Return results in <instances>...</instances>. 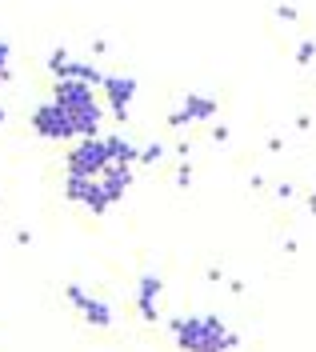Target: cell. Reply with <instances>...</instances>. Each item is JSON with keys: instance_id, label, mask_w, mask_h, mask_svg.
Here are the masks:
<instances>
[{"instance_id": "cell-1", "label": "cell", "mask_w": 316, "mask_h": 352, "mask_svg": "<svg viewBox=\"0 0 316 352\" xmlns=\"http://www.w3.org/2000/svg\"><path fill=\"white\" fill-rule=\"evenodd\" d=\"M172 329V340L181 352H232L240 349V336L228 329L221 316L204 312V316H177L168 320Z\"/></svg>"}, {"instance_id": "cell-2", "label": "cell", "mask_w": 316, "mask_h": 352, "mask_svg": "<svg viewBox=\"0 0 316 352\" xmlns=\"http://www.w3.org/2000/svg\"><path fill=\"white\" fill-rule=\"evenodd\" d=\"M109 140L104 136H80L65 156V173L72 176H100L109 168Z\"/></svg>"}, {"instance_id": "cell-3", "label": "cell", "mask_w": 316, "mask_h": 352, "mask_svg": "<svg viewBox=\"0 0 316 352\" xmlns=\"http://www.w3.org/2000/svg\"><path fill=\"white\" fill-rule=\"evenodd\" d=\"M32 132H36L41 140H52V144H68V140H76L72 116H68L56 100H45V104L32 109Z\"/></svg>"}, {"instance_id": "cell-4", "label": "cell", "mask_w": 316, "mask_h": 352, "mask_svg": "<svg viewBox=\"0 0 316 352\" xmlns=\"http://www.w3.org/2000/svg\"><path fill=\"white\" fill-rule=\"evenodd\" d=\"M65 200L84 204L92 217H104V212L113 208V197L104 192L100 176H72V173H65Z\"/></svg>"}, {"instance_id": "cell-5", "label": "cell", "mask_w": 316, "mask_h": 352, "mask_svg": "<svg viewBox=\"0 0 316 352\" xmlns=\"http://www.w3.org/2000/svg\"><path fill=\"white\" fill-rule=\"evenodd\" d=\"M65 300L80 312L84 324H92V329H113V305L100 300V296H89L84 285H65Z\"/></svg>"}, {"instance_id": "cell-6", "label": "cell", "mask_w": 316, "mask_h": 352, "mask_svg": "<svg viewBox=\"0 0 316 352\" xmlns=\"http://www.w3.org/2000/svg\"><path fill=\"white\" fill-rule=\"evenodd\" d=\"M216 109H221L216 96H208V92H188V96L181 100V109L168 116V124H172V129H184V124H208V120L216 116Z\"/></svg>"}, {"instance_id": "cell-7", "label": "cell", "mask_w": 316, "mask_h": 352, "mask_svg": "<svg viewBox=\"0 0 316 352\" xmlns=\"http://www.w3.org/2000/svg\"><path fill=\"white\" fill-rule=\"evenodd\" d=\"M136 76H104V85H100V96H104V104L113 112V120H128V109H133L136 100Z\"/></svg>"}, {"instance_id": "cell-8", "label": "cell", "mask_w": 316, "mask_h": 352, "mask_svg": "<svg viewBox=\"0 0 316 352\" xmlns=\"http://www.w3.org/2000/svg\"><path fill=\"white\" fill-rule=\"evenodd\" d=\"M100 88H92V85H84V80H72V76H60L56 85H52V100L60 104V109H89V104H96L100 96H96Z\"/></svg>"}, {"instance_id": "cell-9", "label": "cell", "mask_w": 316, "mask_h": 352, "mask_svg": "<svg viewBox=\"0 0 316 352\" xmlns=\"http://www.w3.org/2000/svg\"><path fill=\"white\" fill-rule=\"evenodd\" d=\"M160 292H164V280L153 276V272H144L140 280H136V312H140V320L144 324H157L160 320Z\"/></svg>"}, {"instance_id": "cell-10", "label": "cell", "mask_w": 316, "mask_h": 352, "mask_svg": "<svg viewBox=\"0 0 316 352\" xmlns=\"http://www.w3.org/2000/svg\"><path fill=\"white\" fill-rule=\"evenodd\" d=\"M100 184H104V192L113 197V204H120L124 192L133 188V164H113V160H109V168L100 173Z\"/></svg>"}, {"instance_id": "cell-11", "label": "cell", "mask_w": 316, "mask_h": 352, "mask_svg": "<svg viewBox=\"0 0 316 352\" xmlns=\"http://www.w3.org/2000/svg\"><path fill=\"white\" fill-rule=\"evenodd\" d=\"M68 116H72L76 140H80V136H100V129H104V104H100V100H96V104H89V109H72Z\"/></svg>"}, {"instance_id": "cell-12", "label": "cell", "mask_w": 316, "mask_h": 352, "mask_svg": "<svg viewBox=\"0 0 316 352\" xmlns=\"http://www.w3.org/2000/svg\"><path fill=\"white\" fill-rule=\"evenodd\" d=\"M104 140H109V156H113V164H136V160H140V144H133L124 132H109Z\"/></svg>"}, {"instance_id": "cell-13", "label": "cell", "mask_w": 316, "mask_h": 352, "mask_svg": "<svg viewBox=\"0 0 316 352\" xmlns=\"http://www.w3.org/2000/svg\"><path fill=\"white\" fill-rule=\"evenodd\" d=\"M164 156H168V148H164L160 140H148V144L140 148V160H136V164H148V168H153V164H160Z\"/></svg>"}, {"instance_id": "cell-14", "label": "cell", "mask_w": 316, "mask_h": 352, "mask_svg": "<svg viewBox=\"0 0 316 352\" xmlns=\"http://www.w3.org/2000/svg\"><path fill=\"white\" fill-rule=\"evenodd\" d=\"M68 60H72V52H68V48H52V52H48V65H45V68L52 72V76H60Z\"/></svg>"}, {"instance_id": "cell-15", "label": "cell", "mask_w": 316, "mask_h": 352, "mask_svg": "<svg viewBox=\"0 0 316 352\" xmlns=\"http://www.w3.org/2000/svg\"><path fill=\"white\" fill-rule=\"evenodd\" d=\"M0 80H12V48L0 41Z\"/></svg>"}, {"instance_id": "cell-16", "label": "cell", "mask_w": 316, "mask_h": 352, "mask_svg": "<svg viewBox=\"0 0 316 352\" xmlns=\"http://www.w3.org/2000/svg\"><path fill=\"white\" fill-rule=\"evenodd\" d=\"M316 56V41H300V48H296V65H313Z\"/></svg>"}, {"instance_id": "cell-17", "label": "cell", "mask_w": 316, "mask_h": 352, "mask_svg": "<svg viewBox=\"0 0 316 352\" xmlns=\"http://www.w3.org/2000/svg\"><path fill=\"white\" fill-rule=\"evenodd\" d=\"M177 184H181V188H188V184H192V168H188V164H181V168H177Z\"/></svg>"}, {"instance_id": "cell-18", "label": "cell", "mask_w": 316, "mask_h": 352, "mask_svg": "<svg viewBox=\"0 0 316 352\" xmlns=\"http://www.w3.org/2000/svg\"><path fill=\"white\" fill-rule=\"evenodd\" d=\"M276 16H280V21H296V8L293 4H276Z\"/></svg>"}, {"instance_id": "cell-19", "label": "cell", "mask_w": 316, "mask_h": 352, "mask_svg": "<svg viewBox=\"0 0 316 352\" xmlns=\"http://www.w3.org/2000/svg\"><path fill=\"white\" fill-rule=\"evenodd\" d=\"M293 197H296L293 184H276V200H293Z\"/></svg>"}, {"instance_id": "cell-20", "label": "cell", "mask_w": 316, "mask_h": 352, "mask_svg": "<svg viewBox=\"0 0 316 352\" xmlns=\"http://www.w3.org/2000/svg\"><path fill=\"white\" fill-rule=\"evenodd\" d=\"M308 212H313V217H316V192H313V197H308Z\"/></svg>"}, {"instance_id": "cell-21", "label": "cell", "mask_w": 316, "mask_h": 352, "mask_svg": "<svg viewBox=\"0 0 316 352\" xmlns=\"http://www.w3.org/2000/svg\"><path fill=\"white\" fill-rule=\"evenodd\" d=\"M4 120H8V112H4V109H0V124H4Z\"/></svg>"}]
</instances>
